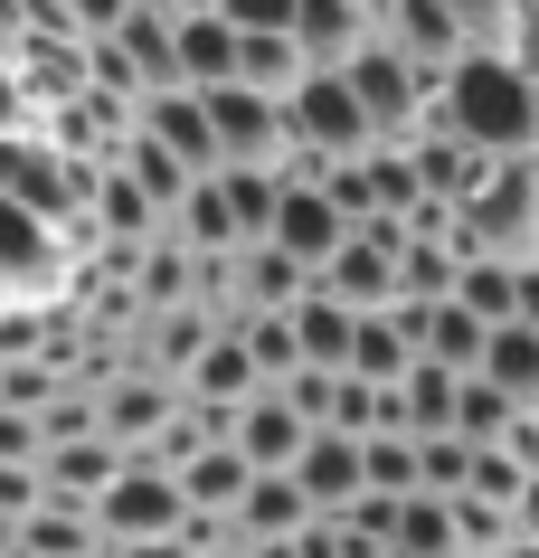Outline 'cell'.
Instances as JSON below:
<instances>
[{"label":"cell","mask_w":539,"mask_h":558,"mask_svg":"<svg viewBox=\"0 0 539 558\" xmlns=\"http://www.w3.org/2000/svg\"><path fill=\"white\" fill-rule=\"evenodd\" d=\"M426 123L454 133L464 151H482V161H520L530 133H539V86L502 58V48H464V58L445 66L436 105H426Z\"/></svg>","instance_id":"cell-1"},{"label":"cell","mask_w":539,"mask_h":558,"mask_svg":"<svg viewBox=\"0 0 539 558\" xmlns=\"http://www.w3.org/2000/svg\"><path fill=\"white\" fill-rule=\"evenodd\" d=\"M341 86H351V105L369 114V133H379V143H407V133L426 123V105H436V86L397 58L389 38H359L351 58H341Z\"/></svg>","instance_id":"cell-2"},{"label":"cell","mask_w":539,"mask_h":558,"mask_svg":"<svg viewBox=\"0 0 539 558\" xmlns=\"http://www.w3.org/2000/svg\"><path fill=\"white\" fill-rule=\"evenodd\" d=\"M369 143H379V133H369V114L351 105L341 66H313V76L284 95V151H303V161H359Z\"/></svg>","instance_id":"cell-3"},{"label":"cell","mask_w":539,"mask_h":558,"mask_svg":"<svg viewBox=\"0 0 539 558\" xmlns=\"http://www.w3.org/2000/svg\"><path fill=\"white\" fill-rule=\"evenodd\" d=\"M199 114H209L218 171H284V105L256 86H199Z\"/></svg>","instance_id":"cell-4"},{"label":"cell","mask_w":539,"mask_h":558,"mask_svg":"<svg viewBox=\"0 0 539 558\" xmlns=\"http://www.w3.org/2000/svg\"><path fill=\"white\" fill-rule=\"evenodd\" d=\"M369 38H389L426 86H445V66L464 58V20H454L445 0H379L369 10Z\"/></svg>","instance_id":"cell-5"},{"label":"cell","mask_w":539,"mask_h":558,"mask_svg":"<svg viewBox=\"0 0 539 558\" xmlns=\"http://www.w3.org/2000/svg\"><path fill=\"white\" fill-rule=\"evenodd\" d=\"M341 236H351V218H341V208H331L322 190H313V180H284V190H274L266 246H274L284 265H303V275H322V265L341 256Z\"/></svg>","instance_id":"cell-6"},{"label":"cell","mask_w":539,"mask_h":558,"mask_svg":"<svg viewBox=\"0 0 539 558\" xmlns=\"http://www.w3.org/2000/svg\"><path fill=\"white\" fill-rule=\"evenodd\" d=\"M180 530V483L151 464H123L105 493H95V539H171Z\"/></svg>","instance_id":"cell-7"},{"label":"cell","mask_w":539,"mask_h":558,"mask_svg":"<svg viewBox=\"0 0 539 558\" xmlns=\"http://www.w3.org/2000/svg\"><path fill=\"white\" fill-rule=\"evenodd\" d=\"M218 436H228V454H237L246 473H294V454L313 445V426H303V416L284 408L274 388H256L246 408H228V416H218Z\"/></svg>","instance_id":"cell-8"},{"label":"cell","mask_w":539,"mask_h":558,"mask_svg":"<svg viewBox=\"0 0 539 558\" xmlns=\"http://www.w3.org/2000/svg\"><path fill=\"white\" fill-rule=\"evenodd\" d=\"M133 133H143L151 151H171L189 180H209L218 171V143H209V114H199V95L189 86H161V95H143L133 105Z\"/></svg>","instance_id":"cell-9"},{"label":"cell","mask_w":539,"mask_h":558,"mask_svg":"<svg viewBox=\"0 0 539 558\" xmlns=\"http://www.w3.org/2000/svg\"><path fill=\"white\" fill-rule=\"evenodd\" d=\"M123 473V445L105 436H48L38 445V501H76V511H95V493Z\"/></svg>","instance_id":"cell-10"},{"label":"cell","mask_w":539,"mask_h":558,"mask_svg":"<svg viewBox=\"0 0 539 558\" xmlns=\"http://www.w3.org/2000/svg\"><path fill=\"white\" fill-rule=\"evenodd\" d=\"M294 493L313 501L322 521H331V511H351V501L369 493V473H359V436H331V426H322V436L294 454Z\"/></svg>","instance_id":"cell-11"},{"label":"cell","mask_w":539,"mask_h":558,"mask_svg":"<svg viewBox=\"0 0 539 558\" xmlns=\"http://www.w3.org/2000/svg\"><path fill=\"white\" fill-rule=\"evenodd\" d=\"M303 521H313V501L294 493V473H246L237 511H228V539L237 549H266V539H294Z\"/></svg>","instance_id":"cell-12"},{"label":"cell","mask_w":539,"mask_h":558,"mask_svg":"<svg viewBox=\"0 0 539 558\" xmlns=\"http://www.w3.org/2000/svg\"><path fill=\"white\" fill-rule=\"evenodd\" d=\"M171 388H180V398H189V408L228 416V408H246V398H256V388H266V379H256V360L237 351V331H209V351L189 360V369H180Z\"/></svg>","instance_id":"cell-13"},{"label":"cell","mask_w":539,"mask_h":558,"mask_svg":"<svg viewBox=\"0 0 539 558\" xmlns=\"http://www.w3.org/2000/svg\"><path fill=\"white\" fill-rule=\"evenodd\" d=\"M171 76L189 95L228 86V76H237V29H228L218 10H180V20H171Z\"/></svg>","instance_id":"cell-14"},{"label":"cell","mask_w":539,"mask_h":558,"mask_svg":"<svg viewBox=\"0 0 539 558\" xmlns=\"http://www.w3.org/2000/svg\"><path fill=\"white\" fill-rule=\"evenodd\" d=\"M474 379H482V388H502L511 408L530 416V408H539V331H530V323H492V331H482Z\"/></svg>","instance_id":"cell-15"},{"label":"cell","mask_w":539,"mask_h":558,"mask_svg":"<svg viewBox=\"0 0 539 558\" xmlns=\"http://www.w3.org/2000/svg\"><path fill=\"white\" fill-rule=\"evenodd\" d=\"M369 38V0H294V48L303 66H341Z\"/></svg>","instance_id":"cell-16"},{"label":"cell","mask_w":539,"mask_h":558,"mask_svg":"<svg viewBox=\"0 0 539 558\" xmlns=\"http://www.w3.org/2000/svg\"><path fill=\"white\" fill-rule=\"evenodd\" d=\"M10 549H20V558H95L105 539H95V511H76V501H38V511H20Z\"/></svg>","instance_id":"cell-17"},{"label":"cell","mask_w":539,"mask_h":558,"mask_svg":"<svg viewBox=\"0 0 539 558\" xmlns=\"http://www.w3.org/2000/svg\"><path fill=\"white\" fill-rule=\"evenodd\" d=\"M284 323H294V351H303V369H341V360H351V303H331L322 284H303V303L294 313H284Z\"/></svg>","instance_id":"cell-18"},{"label":"cell","mask_w":539,"mask_h":558,"mask_svg":"<svg viewBox=\"0 0 539 558\" xmlns=\"http://www.w3.org/2000/svg\"><path fill=\"white\" fill-rule=\"evenodd\" d=\"M303 76H313V66H303L294 29H256V38H237V76H228V86H256V95H274V105H284Z\"/></svg>","instance_id":"cell-19"},{"label":"cell","mask_w":539,"mask_h":558,"mask_svg":"<svg viewBox=\"0 0 539 558\" xmlns=\"http://www.w3.org/2000/svg\"><path fill=\"white\" fill-rule=\"evenodd\" d=\"M454 303H464L482 331H492V323H520V265H502V256H464V265H454Z\"/></svg>","instance_id":"cell-20"},{"label":"cell","mask_w":539,"mask_h":558,"mask_svg":"<svg viewBox=\"0 0 539 558\" xmlns=\"http://www.w3.org/2000/svg\"><path fill=\"white\" fill-rule=\"evenodd\" d=\"M171 483H180V511H209V521H228V511H237V493H246V464L228 454V445H199Z\"/></svg>","instance_id":"cell-21"},{"label":"cell","mask_w":539,"mask_h":558,"mask_svg":"<svg viewBox=\"0 0 539 558\" xmlns=\"http://www.w3.org/2000/svg\"><path fill=\"white\" fill-rule=\"evenodd\" d=\"M389 558H464V549H454V501L407 493L389 511Z\"/></svg>","instance_id":"cell-22"},{"label":"cell","mask_w":539,"mask_h":558,"mask_svg":"<svg viewBox=\"0 0 539 558\" xmlns=\"http://www.w3.org/2000/svg\"><path fill=\"white\" fill-rule=\"evenodd\" d=\"M407 360H417V351H407V331H397V313H389V303L351 323V360H341V369H351L359 388H389L397 369H407Z\"/></svg>","instance_id":"cell-23"},{"label":"cell","mask_w":539,"mask_h":558,"mask_svg":"<svg viewBox=\"0 0 539 558\" xmlns=\"http://www.w3.org/2000/svg\"><path fill=\"white\" fill-rule=\"evenodd\" d=\"M520 483H530V464H520L511 445H464V501L511 511V501H520Z\"/></svg>","instance_id":"cell-24"},{"label":"cell","mask_w":539,"mask_h":558,"mask_svg":"<svg viewBox=\"0 0 539 558\" xmlns=\"http://www.w3.org/2000/svg\"><path fill=\"white\" fill-rule=\"evenodd\" d=\"M511 426H520V408H511L502 388H482L474 369H464V388H454V436H464V445H502Z\"/></svg>","instance_id":"cell-25"},{"label":"cell","mask_w":539,"mask_h":558,"mask_svg":"<svg viewBox=\"0 0 539 558\" xmlns=\"http://www.w3.org/2000/svg\"><path fill=\"white\" fill-rule=\"evenodd\" d=\"M58 256V236L38 228V218H20V208L0 199V294H10V284H20V275H38V265Z\"/></svg>","instance_id":"cell-26"},{"label":"cell","mask_w":539,"mask_h":558,"mask_svg":"<svg viewBox=\"0 0 539 558\" xmlns=\"http://www.w3.org/2000/svg\"><path fill=\"white\" fill-rule=\"evenodd\" d=\"M209 10H218L237 38H256V29H294V0H209Z\"/></svg>","instance_id":"cell-27"},{"label":"cell","mask_w":539,"mask_h":558,"mask_svg":"<svg viewBox=\"0 0 539 558\" xmlns=\"http://www.w3.org/2000/svg\"><path fill=\"white\" fill-rule=\"evenodd\" d=\"M10 133H38V105H29V86H20V66L0 58V143Z\"/></svg>","instance_id":"cell-28"},{"label":"cell","mask_w":539,"mask_h":558,"mask_svg":"<svg viewBox=\"0 0 539 558\" xmlns=\"http://www.w3.org/2000/svg\"><path fill=\"white\" fill-rule=\"evenodd\" d=\"M38 445H48V436H38L29 408H0V464H38Z\"/></svg>","instance_id":"cell-29"},{"label":"cell","mask_w":539,"mask_h":558,"mask_svg":"<svg viewBox=\"0 0 539 558\" xmlns=\"http://www.w3.org/2000/svg\"><path fill=\"white\" fill-rule=\"evenodd\" d=\"M502 58H511V66H520V76L539 86V10H511V29H502Z\"/></svg>","instance_id":"cell-30"},{"label":"cell","mask_w":539,"mask_h":558,"mask_svg":"<svg viewBox=\"0 0 539 558\" xmlns=\"http://www.w3.org/2000/svg\"><path fill=\"white\" fill-rule=\"evenodd\" d=\"M66 29L76 38H114L123 29V0H66Z\"/></svg>","instance_id":"cell-31"},{"label":"cell","mask_w":539,"mask_h":558,"mask_svg":"<svg viewBox=\"0 0 539 558\" xmlns=\"http://www.w3.org/2000/svg\"><path fill=\"white\" fill-rule=\"evenodd\" d=\"M511 539H530V549H539V473L520 483V501H511Z\"/></svg>","instance_id":"cell-32"},{"label":"cell","mask_w":539,"mask_h":558,"mask_svg":"<svg viewBox=\"0 0 539 558\" xmlns=\"http://www.w3.org/2000/svg\"><path fill=\"white\" fill-rule=\"evenodd\" d=\"M105 558H189V549H180V530H171V539H105Z\"/></svg>","instance_id":"cell-33"},{"label":"cell","mask_w":539,"mask_h":558,"mask_svg":"<svg viewBox=\"0 0 539 558\" xmlns=\"http://www.w3.org/2000/svg\"><path fill=\"white\" fill-rule=\"evenodd\" d=\"M123 10H161V20H171V0H123Z\"/></svg>","instance_id":"cell-34"},{"label":"cell","mask_w":539,"mask_h":558,"mask_svg":"<svg viewBox=\"0 0 539 558\" xmlns=\"http://www.w3.org/2000/svg\"><path fill=\"white\" fill-rule=\"evenodd\" d=\"M10 530H20V521H0V558H10Z\"/></svg>","instance_id":"cell-35"},{"label":"cell","mask_w":539,"mask_h":558,"mask_svg":"<svg viewBox=\"0 0 539 558\" xmlns=\"http://www.w3.org/2000/svg\"><path fill=\"white\" fill-rule=\"evenodd\" d=\"M511 10H539V0H511Z\"/></svg>","instance_id":"cell-36"}]
</instances>
